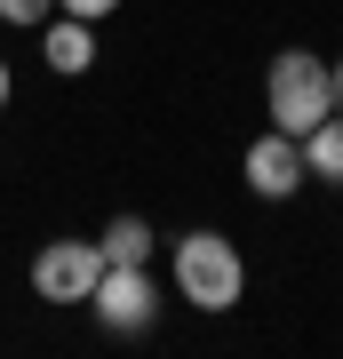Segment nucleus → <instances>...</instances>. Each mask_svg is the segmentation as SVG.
<instances>
[{
  "mask_svg": "<svg viewBox=\"0 0 343 359\" xmlns=\"http://www.w3.org/2000/svg\"><path fill=\"white\" fill-rule=\"evenodd\" d=\"M168 271H176V295L191 311H240V295H248V264H240V248L224 240V231H184L176 240V256H168Z\"/></svg>",
  "mask_w": 343,
  "mask_h": 359,
  "instance_id": "obj_1",
  "label": "nucleus"
},
{
  "mask_svg": "<svg viewBox=\"0 0 343 359\" xmlns=\"http://www.w3.org/2000/svg\"><path fill=\"white\" fill-rule=\"evenodd\" d=\"M264 104H271V128L311 136L319 120L335 112V72H328V56H311V48H280V65H271V80H264Z\"/></svg>",
  "mask_w": 343,
  "mask_h": 359,
  "instance_id": "obj_2",
  "label": "nucleus"
},
{
  "mask_svg": "<svg viewBox=\"0 0 343 359\" xmlns=\"http://www.w3.org/2000/svg\"><path fill=\"white\" fill-rule=\"evenodd\" d=\"M88 311L112 335H144L160 320V287H152V264H104V280H96V295H88Z\"/></svg>",
  "mask_w": 343,
  "mask_h": 359,
  "instance_id": "obj_3",
  "label": "nucleus"
},
{
  "mask_svg": "<svg viewBox=\"0 0 343 359\" xmlns=\"http://www.w3.org/2000/svg\"><path fill=\"white\" fill-rule=\"evenodd\" d=\"M104 280V248L96 240H48L32 256V295L40 304H88Z\"/></svg>",
  "mask_w": 343,
  "mask_h": 359,
  "instance_id": "obj_4",
  "label": "nucleus"
},
{
  "mask_svg": "<svg viewBox=\"0 0 343 359\" xmlns=\"http://www.w3.org/2000/svg\"><path fill=\"white\" fill-rule=\"evenodd\" d=\"M240 176H248V192H255V200H295V192L311 184V168H304V136H288V128H264V136L248 144Z\"/></svg>",
  "mask_w": 343,
  "mask_h": 359,
  "instance_id": "obj_5",
  "label": "nucleus"
},
{
  "mask_svg": "<svg viewBox=\"0 0 343 359\" xmlns=\"http://www.w3.org/2000/svg\"><path fill=\"white\" fill-rule=\"evenodd\" d=\"M40 56H48V72H64V80H72V72H88L96 65V25H88V16H48V25H40Z\"/></svg>",
  "mask_w": 343,
  "mask_h": 359,
  "instance_id": "obj_6",
  "label": "nucleus"
},
{
  "mask_svg": "<svg viewBox=\"0 0 343 359\" xmlns=\"http://www.w3.org/2000/svg\"><path fill=\"white\" fill-rule=\"evenodd\" d=\"M96 248H104V264H152V224L144 216H112L96 231Z\"/></svg>",
  "mask_w": 343,
  "mask_h": 359,
  "instance_id": "obj_7",
  "label": "nucleus"
},
{
  "mask_svg": "<svg viewBox=\"0 0 343 359\" xmlns=\"http://www.w3.org/2000/svg\"><path fill=\"white\" fill-rule=\"evenodd\" d=\"M304 168H311L319 184H343V112H328V120L304 136Z\"/></svg>",
  "mask_w": 343,
  "mask_h": 359,
  "instance_id": "obj_8",
  "label": "nucleus"
},
{
  "mask_svg": "<svg viewBox=\"0 0 343 359\" xmlns=\"http://www.w3.org/2000/svg\"><path fill=\"white\" fill-rule=\"evenodd\" d=\"M56 16V0H0V25H25V32H40Z\"/></svg>",
  "mask_w": 343,
  "mask_h": 359,
  "instance_id": "obj_9",
  "label": "nucleus"
},
{
  "mask_svg": "<svg viewBox=\"0 0 343 359\" xmlns=\"http://www.w3.org/2000/svg\"><path fill=\"white\" fill-rule=\"evenodd\" d=\"M56 8H64V16H88V25H104V16L120 8V0H56Z\"/></svg>",
  "mask_w": 343,
  "mask_h": 359,
  "instance_id": "obj_10",
  "label": "nucleus"
},
{
  "mask_svg": "<svg viewBox=\"0 0 343 359\" xmlns=\"http://www.w3.org/2000/svg\"><path fill=\"white\" fill-rule=\"evenodd\" d=\"M328 72H335V112H343V65H328Z\"/></svg>",
  "mask_w": 343,
  "mask_h": 359,
  "instance_id": "obj_11",
  "label": "nucleus"
},
{
  "mask_svg": "<svg viewBox=\"0 0 343 359\" xmlns=\"http://www.w3.org/2000/svg\"><path fill=\"white\" fill-rule=\"evenodd\" d=\"M0 112H8V65H0Z\"/></svg>",
  "mask_w": 343,
  "mask_h": 359,
  "instance_id": "obj_12",
  "label": "nucleus"
}]
</instances>
